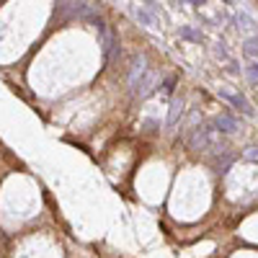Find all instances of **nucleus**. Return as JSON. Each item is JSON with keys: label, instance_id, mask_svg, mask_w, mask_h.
Masks as SVG:
<instances>
[{"label": "nucleus", "instance_id": "4", "mask_svg": "<svg viewBox=\"0 0 258 258\" xmlns=\"http://www.w3.org/2000/svg\"><path fill=\"white\" fill-rule=\"evenodd\" d=\"M214 129H217L220 135H232V132H238V121H235L230 114H220L217 119H214V124H212Z\"/></svg>", "mask_w": 258, "mask_h": 258}, {"label": "nucleus", "instance_id": "9", "mask_svg": "<svg viewBox=\"0 0 258 258\" xmlns=\"http://www.w3.org/2000/svg\"><path fill=\"white\" fill-rule=\"evenodd\" d=\"M245 52L255 57V54H258V41H248V44H245Z\"/></svg>", "mask_w": 258, "mask_h": 258}, {"label": "nucleus", "instance_id": "5", "mask_svg": "<svg viewBox=\"0 0 258 258\" xmlns=\"http://www.w3.org/2000/svg\"><path fill=\"white\" fill-rule=\"evenodd\" d=\"M181 116H183V98H173L170 101V111H168V126H176Z\"/></svg>", "mask_w": 258, "mask_h": 258}, {"label": "nucleus", "instance_id": "2", "mask_svg": "<svg viewBox=\"0 0 258 258\" xmlns=\"http://www.w3.org/2000/svg\"><path fill=\"white\" fill-rule=\"evenodd\" d=\"M145 73H147V57H145V54H137V57L132 59V70H129V85H132V91L140 88Z\"/></svg>", "mask_w": 258, "mask_h": 258}, {"label": "nucleus", "instance_id": "7", "mask_svg": "<svg viewBox=\"0 0 258 258\" xmlns=\"http://www.w3.org/2000/svg\"><path fill=\"white\" fill-rule=\"evenodd\" d=\"M181 36H183V39H191V41H202V34L194 31L191 26H183V29H181Z\"/></svg>", "mask_w": 258, "mask_h": 258}, {"label": "nucleus", "instance_id": "8", "mask_svg": "<svg viewBox=\"0 0 258 258\" xmlns=\"http://www.w3.org/2000/svg\"><path fill=\"white\" fill-rule=\"evenodd\" d=\"M245 73H248V78H250L253 83H258V64H250V68H248Z\"/></svg>", "mask_w": 258, "mask_h": 258}, {"label": "nucleus", "instance_id": "10", "mask_svg": "<svg viewBox=\"0 0 258 258\" xmlns=\"http://www.w3.org/2000/svg\"><path fill=\"white\" fill-rule=\"evenodd\" d=\"M245 158L248 160H258V147H248L245 150Z\"/></svg>", "mask_w": 258, "mask_h": 258}, {"label": "nucleus", "instance_id": "1", "mask_svg": "<svg viewBox=\"0 0 258 258\" xmlns=\"http://www.w3.org/2000/svg\"><path fill=\"white\" fill-rule=\"evenodd\" d=\"M188 147L197 153H220L222 147V135L214 129L212 124H199L188 137Z\"/></svg>", "mask_w": 258, "mask_h": 258}, {"label": "nucleus", "instance_id": "6", "mask_svg": "<svg viewBox=\"0 0 258 258\" xmlns=\"http://www.w3.org/2000/svg\"><path fill=\"white\" fill-rule=\"evenodd\" d=\"M132 13H135V18L140 21V24H145V26H150V29L158 24V18L153 16V11H147V8H137V6H132Z\"/></svg>", "mask_w": 258, "mask_h": 258}, {"label": "nucleus", "instance_id": "3", "mask_svg": "<svg viewBox=\"0 0 258 258\" xmlns=\"http://www.w3.org/2000/svg\"><path fill=\"white\" fill-rule=\"evenodd\" d=\"M220 96L225 98V101H230L232 106H235V109H240L245 116H253V106H250V101L248 98H243V96H238V93H230V91H220Z\"/></svg>", "mask_w": 258, "mask_h": 258}, {"label": "nucleus", "instance_id": "11", "mask_svg": "<svg viewBox=\"0 0 258 258\" xmlns=\"http://www.w3.org/2000/svg\"><path fill=\"white\" fill-rule=\"evenodd\" d=\"M173 85H176V78H168L165 85H163V93H170V91H173Z\"/></svg>", "mask_w": 258, "mask_h": 258}]
</instances>
